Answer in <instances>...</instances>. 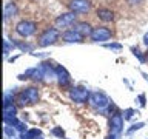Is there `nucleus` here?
<instances>
[{
	"label": "nucleus",
	"mask_w": 148,
	"mask_h": 139,
	"mask_svg": "<svg viewBox=\"0 0 148 139\" xmlns=\"http://www.w3.org/2000/svg\"><path fill=\"white\" fill-rule=\"evenodd\" d=\"M39 100V90L34 87H29V88H25L22 90L20 93H17L16 96V102L20 107H25V105H32Z\"/></svg>",
	"instance_id": "1"
},
{
	"label": "nucleus",
	"mask_w": 148,
	"mask_h": 139,
	"mask_svg": "<svg viewBox=\"0 0 148 139\" xmlns=\"http://www.w3.org/2000/svg\"><path fill=\"white\" fill-rule=\"evenodd\" d=\"M68 96L69 99L76 104H85V102L90 100V96H91V91L88 88L82 87V85H76V87H71L68 91Z\"/></svg>",
	"instance_id": "2"
},
{
	"label": "nucleus",
	"mask_w": 148,
	"mask_h": 139,
	"mask_svg": "<svg viewBox=\"0 0 148 139\" xmlns=\"http://www.w3.org/2000/svg\"><path fill=\"white\" fill-rule=\"evenodd\" d=\"M60 37V31L57 30V28H46V30L42 32V34L39 36V46H42V48H46V46L49 45H54L56 42L59 40Z\"/></svg>",
	"instance_id": "3"
},
{
	"label": "nucleus",
	"mask_w": 148,
	"mask_h": 139,
	"mask_svg": "<svg viewBox=\"0 0 148 139\" xmlns=\"http://www.w3.org/2000/svg\"><path fill=\"white\" fill-rule=\"evenodd\" d=\"M88 102L97 110H105V108H108L113 100L106 96V93L99 90V91H91V96H90V100Z\"/></svg>",
	"instance_id": "4"
},
{
	"label": "nucleus",
	"mask_w": 148,
	"mask_h": 139,
	"mask_svg": "<svg viewBox=\"0 0 148 139\" xmlns=\"http://www.w3.org/2000/svg\"><path fill=\"white\" fill-rule=\"evenodd\" d=\"M36 31H37V25H36V22H31V20H22L16 26V32L20 37H25V39L36 34Z\"/></svg>",
	"instance_id": "5"
},
{
	"label": "nucleus",
	"mask_w": 148,
	"mask_h": 139,
	"mask_svg": "<svg viewBox=\"0 0 148 139\" xmlns=\"http://www.w3.org/2000/svg\"><path fill=\"white\" fill-rule=\"evenodd\" d=\"M123 116L122 113H114L111 114L110 118V134H114V136H120V133L123 131Z\"/></svg>",
	"instance_id": "6"
},
{
	"label": "nucleus",
	"mask_w": 148,
	"mask_h": 139,
	"mask_svg": "<svg viewBox=\"0 0 148 139\" xmlns=\"http://www.w3.org/2000/svg\"><path fill=\"white\" fill-rule=\"evenodd\" d=\"M68 8L74 14H86L91 9V2L90 0H69Z\"/></svg>",
	"instance_id": "7"
},
{
	"label": "nucleus",
	"mask_w": 148,
	"mask_h": 139,
	"mask_svg": "<svg viewBox=\"0 0 148 139\" xmlns=\"http://www.w3.org/2000/svg\"><path fill=\"white\" fill-rule=\"evenodd\" d=\"M111 36H113V32H111L110 28H106V26H94L90 37L94 42H106V40L111 39Z\"/></svg>",
	"instance_id": "8"
},
{
	"label": "nucleus",
	"mask_w": 148,
	"mask_h": 139,
	"mask_svg": "<svg viewBox=\"0 0 148 139\" xmlns=\"http://www.w3.org/2000/svg\"><path fill=\"white\" fill-rule=\"evenodd\" d=\"M56 79H57V83L62 88H68L71 85V76H69L68 70L65 67H62V65L56 67Z\"/></svg>",
	"instance_id": "9"
},
{
	"label": "nucleus",
	"mask_w": 148,
	"mask_h": 139,
	"mask_svg": "<svg viewBox=\"0 0 148 139\" xmlns=\"http://www.w3.org/2000/svg\"><path fill=\"white\" fill-rule=\"evenodd\" d=\"M76 19H77V16L74 12H71V11L63 12V14H60V16L56 17V26L57 28H68V26L74 25Z\"/></svg>",
	"instance_id": "10"
},
{
	"label": "nucleus",
	"mask_w": 148,
	"mask_h": 139,
	"mask_svg": "<svg viewBox=\"0 0 148 139\" xmlns=\"http://www.w3.org/2000/svg\"><path fill=\"white\" fill-rule=\"evenodd\" d=\"M62 39L66 42V43H80L83 37L79 34V32L74 30V28H71V30H66V31H63V34H62Z\"/></svg>",
	"instance_id": "11"
},
{
	"label": "nucleus",
	"mask_w": 148,
	"mask_h": 139,
	"mask_svg": "<svg viewBox=\"0 0 148 139\" xmlns=\"http://www.w3.org/2000/svg\"><path fill=\"white\" fill-rule=\"evenodd\" d=\"M11 118H17V107L14 102H8V104H3V120Z\"/></svg>",
	"instance_id": "12"
},
{
	"label": "nucleus",
	"mask_w": 148,
	"mask_h": 139,
	"mask_svg": "<svg viewBox=\"0 0 148 139\" xmlns=\"http://www.w3.org/2000/svg\"><path fill=\"white\" fill-rule=\"evenodd\" d=\"M5 124H9V125H12L14 128L17 130V133H25L26 130H29L26 127V124L23 122V120H20V119H17V118H11V119H6V120H3Z\"/></svg>",
	"instance_id": "13"
},
{
	"label": "nucleus",
	"mask_w": 148,
	"mask_h": 139,
	"mask_svg": "<svg viewBox=\"0 0 148 139\" xmlns=\"http://www.w3.org/2000/svg\"><path fill=\"white\" fill-rule=\"evenodd\" d=\"M74 30H76L82 37H86V36H91L92 26L90 25V23H86V22H79V23L74 25Z\"/></svg>",
	"instance_id": "14"
},
{
	"label": "nucleus",
	"mask_w": 148,
	"mask_h": 139,
	"mask_svg": "<svg viewBox=\"0 0 148 139\" xmlns=\"http://www.w3.org/2000/svg\"><path fill=\"white\" fill-rule=\"evenodd\" d=\"M17 12H18V8H17V5L14 3V2H9L5 5V9H3V16H5V22L9 20L11 17H16L17 16Z\"/></svg>",
	"instance_id": "15"
},
{
	"label": "nucleus",
	"mask_w": 148,
	"mask_h": 139,
	"mask_svg": "<svg viewBox=\"0 0 148 139\" xmlns=\"http://www.w3.org/2000/svg\"><path fill=\"white\" fill-rule=\"evenodd\" d=\"M40 68L43 70L45 79L46 81H51V79H56V67H53V63L49 62H42Z\"/></svg>",
	"instance_id": "16"
},
{
	"label": "nucleus",
	"mask_w": 148,
	"mask_h": 139,
	"mask_svg": "<svg viewBox=\"0 0 148 139\" xmlns=\"http://www.w3.org/2000/svg\"><path fill=\"white\" fill-rule=\"evenodd\" d=\"M96 14H97V17H99L102 22H111V20H114V12L111 11L110 8H99Z\"/></svg>",
	"instance_id": "17"
},
{
	"label": "nucleus",
	"mask_w": 148,
	"mask_h": 139,
	"mask_svg": "<svg viewBox=\"0 0 148 139\" xmlns=\"http://www.w3.org/2000/svg\"><path fill=\"white\" fill-rule=\"evenodd\" d=\"M40 136H42V131L39 128H29V130H26L25 133L20 134V139H37Z\"/></svg>",
	"instance_id": "18"
},
{
	"label": "nucleus",
	"mask_w": 148,
	"mask_h": 139,
	"mask_svg": "<svg viewBox=\"0 0 148 139\" xmlns=\"http://www.w3.org/2000/svg\"><path fill=\"white\" fill-rule=\"evenodd\" d=\"M12 42L16 45V48H18L23 53H32V50H34V46L31 43H28V42H22V40H16V39H12Z\"/></svg>",
	"instance_id": "19"
},
{
	"label": "nucleus",
	"mask_w": 148,
	"mask_h": 139,
	"mask_svg": "<svg viewBox=\"0 0 148 139\" xmlns=\"http://www.w3.org/2000/svg\"><path fill=\"white\" fill-rule=\"evenodd\" d=\"M3 133H5V136H6L8 139H14L16 138V133H17V130L12 127V125H9V124H5V127H3Z\"/></svg>",
	"instance_id": "20"
},
{
	"label": "nucleus",
	"mask_w": 148,
	"mask_h": 139,
	"mask_svg": "<svg viewBox=\"0 0 148 139\" xmlns=\"http://www.w3.org/2000/svg\"><path fill=\"white\" fill-rule=\"evenodd\" d=\"M14 48H16V45H14V42L5 37V40H3V54H5V56H8V54L11 53V51H12Z\"/></svg>",
	"instance_id": "21"
},
{
	"label": "nucleus",
	"mask_w": 148,
	"mask_h": 139,
	"mask_svg": "<svg viewBox=\"0 0 148 139\" xmlns=\"http://www.w3.org/2000/svg\"><path fill=\"white\" fill-rule=\"evenodd\" d=\"M134 114H139V111H136L134 108H127V110H123V113H122V116H123V119H125V120L133 119V116H134Z\"/></svg>",
	"instance_id": "22"
},
{
	"label": "nucleus",
	"mask_w": 148,
	"mask_h": 139,
	"mask_svg": "<svg viewBox=\"0 0 148 139\" xmlns=\"http://www.w3.org/2000/svg\"><path fill=\"white\" fill-rule=\"evenodd\" d=\"M103 46L106 50H113V51H120L123 48L120 43H117V42H108V43H103Z\"/></svg>",
	"instance_id": "23"
},
{
	"label": "nucleus",
	"mask_w": 148,
	"mask_h": 139,
	"mask_svg": "<svg viewBox=\"0 0 148 139\" xmlns=\"http://www.w3.org/2000/svg\"><path fill=\"white\" fill-rule=\"evenodd\" d=\"M143 125H145L143 122H137V124H134V125H131V128H128V130H127V133H125V134H127V136H131V134H133L134 131L140 130V128L143 127Z\"/></svg>",
	"instance_id": "24"
},
{
	"label": "nucleus",
	"mask_w": 148,
	"mask_h": 139,
	"mask_svg": "<svg viewBox=\"0 0 148 139\" xmlns=\"http://www.w3.org/2000/svg\"><path fill=\"white\" fill-rule=\"evenodd\" d=\"M131 51H133V54H134V56H136V57L139 59V62H142V63H143V62H147V57H145V56H142L140 50H139L137 46H133Z\"/></svg>",
	"instance_id": "25"
},
{
	"label": "nucleus",
	"mask_w": 148,
	"mask_h": 139,
	"mask_svg": "<svg viewBox=\"0 0 148 139\" xmlns=\"http://www.w3.org/2000/svg\"><path fill=\"white\" fill-rule=\"evenodd\" d=\"M51 134H54V136H57L60 139H65V131H63V128L62 127H54L53 130H51Z\"/></svg>",
	"instance_id": "26"
},
{
	"label": "nucleus",
	"mask_w": 148,
	"mask_h": 139,
	"mask_svg": "<svg viewBox=\"0 0 148 139\" xmlns=\"http://www.w3.org/2000/svg\"><path fill=\"white\" fill-rule=\"evenodd\" d=\"M137 100H139V104H140V107H145V105H147V99H145V94H139Z\"/></svg>",
	"instance_id": "27"
},
{
	"label": "nucleus",
	"mask_w": 148,
	"mask_h": 139,
	"mask_svg": "<svg viewBox=\"0 0 148 139\" xmlns=\"http://www.w3.org/2000/svg\"><path fill=\"white\" fill-rule=\"evenodd\" d=\"M31 56H34V57H48V53H31Z\"/></svg>",
	"instance_id": "28"
},
{
	"label": "nucleus",
	"mask_w": 148,
	"mask_h": 139,
	"mask_svg": "<svg viewBox=\"0 0 148 139\" xmlns=\"http://www.w3.org/2000/svg\"><path fill=\"white\" fill-rule=\"evenodd\" d=\"M143 43H145V45L148 46V31L145 32V34H143Z\"/></svg>",
	"instance_id": "29"
},
{
	"label": "nucleus",
	"mask_w": 148,
	"mask_h": 139,
	"mask_svg": "<svg viewBox=\"0 0 148 139\" xmlns=\"http://www.w3.org/2000/svg\"><path fill=\"white\" fill-rule=\"evenodd\" d=\"M106 139H119V136H114V134H108Z\"/></svg>",
	"instance_id": "30"
},
{
	"label": "nucleus",
	"mask_w": 148,
	"mask_h": 139,
	"mask_svg": "<svg viewBox=\"0 0 148 139\" xmlns=\"http://www.w3.org/2000/svg\"><path fill=\"white\" fill-rule=\"evenodd\" d=\"M136 2H139V0H128V3H131V5H134Z\"/></svg>",
	"instance_id": "31"
},
{
	"label": "nucleus",
	"mask_w": 148,
	"mask_h": 139,
	"mask_svg": "<svg viewBox=\"0 0 148 139\" xmlns=\"http://www.w3.org/2000/svg\"><path fill=\"white\" fill-rule=\"evenodd\" d=\"M145 57H147V62H148V53H147V56H145Z\"/></svg>",
	"instance_id": "32"
},
{
	"label": "nucleus",
	"mask_w": 148,
	"mask_h": 139,
	"mask_svg": "<svg viewBox=\"0 0 148 139\" xmlns=\"http://www.w3.org/2000/svg\"><path fill=\"white\" fill-rule=\"evenodd\" d=\"M14 139H17V138H14ZM18 139H20V138H18Z\"/></svg>",
	"instance_id": "33"
},
{
	"label": "nucleus",
	"mask_w": 148,
	"mask_h": 139,
	"mask_svg": "<svg viewBox=\"0 0 148 139\" xmlns=\"http://www.w3.org/2000/svg\"><path fill=\"white\" fill-rule=\"evenodd\" d=\"M39 139H42V138H39Z\"/></svg>",
	"instance_id": "34"
}]
</instances>
